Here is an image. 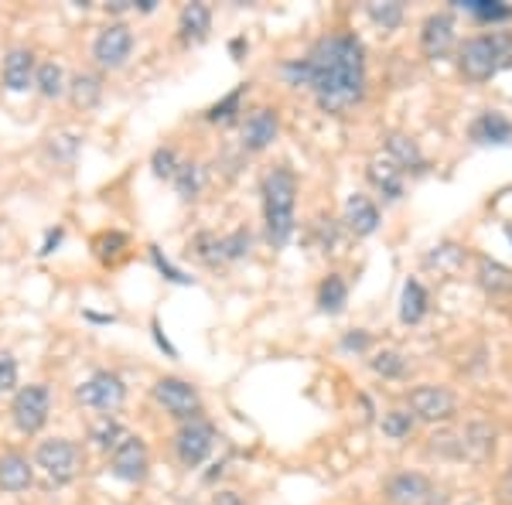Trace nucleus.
<instances>
[{"mask_svg": "<svg viewBox=\"0 0 512 505\" xmlns=\"http://www.w3.org/2000/svg\"><path fill=\"white\" fill-rule=\"evenodd\" d=\"M287 86H308L325 113H349L366 99L369 72H366V45L352 31H332L308 48L304 59L287 62L284 69Z\"/></svg>", "mask_w": 512, "mask_h": 505, "instance_id": "f257e3e1", "label": "nucleus"}, {"mask_svg": "<svg viewBox=\"0 0 512 505\" xmlns=\"http://www.w3.org/2000/svg\"><path fill=\"white\" fill-rule=\"evenodd\" d=\"M263 195V222H267V239L277 246H287L297 229L294 205H297V178L291 168H270L260 185Z\"/></svg>", "mask_w": 512, "mask_h": 505, "instance_id": "f03ea898", "label": "nucleus"}, {"mask_svg": "<svg viewBox=\"0 0 512 505\" xmlns=\"http://www.w3.org/2000/svg\"><path fill=\"white\" fill-rule=\"evenodd\" d=\"M512 65V35L492 31V35L465 38L458 48V69L468 82H489L499 69Z\"/></svg>", "mask_w": 512, "mask_h": 505, "instance_id": "7ed1b4c3", "label": "nucleus"}, {"mask_svg": "<svg viewBox=\"0 0 512 505\" xmlns=\"http://www.w3.org/2000/svg\"><path fill=\"white\" fill-rule=\"evenodd\" d=\"M383 495L390 505H444V495L424 471H396L383 482Z\"/></svg>", "mask_w": 512, "mask_h": 505, "instance_id": "20e7f679", "label": "nucleus"}, {"mask_svg": "<svg viewBox=\"0 0 512 505\" xmlns=\"http://www.w3.org/2000/svg\"><path fill=\"white\" fill-rule=\"evenodd\" d=\"M407 410L414 420H427V424H448L458 413V400L448 386L420 383L407 393Z\"/></svg>", "mask_w": 512, "mask_h": 505, "instance_id": "39448f33", "label": "nucleus"}, {"mask_svg": "<svg viewBox=\"0 0 512 505\" xmlns=\"http://www.w3.org/2000/svg\"><path fill=\"white\" fill-rule=\"evenodd\" d=\"M35 461L55 485H69L72 478L82 471V451L72 441H65V437L41 441L38 451H35Z\"/></svg>", "mask_w": 512, "mask_h": 505, "instance_id": "423d86ee", "label": "nucleus"}, {"mask_svg": "<svg viewBox=\"0 0 512 505\" xmlns=\"http://www.w3.org/2000/svg\"><path fill=\"white\" fill-rule=\"evenodd\" d=\"M441 451L451 454V458H465V461H475V465H482V461H489L495 454V427L485 424V420H472V424H465V430L454 437H441Z\"/></svg>", "mask_w": 512, "mask_h": 505, "instance_id": "0eeeda50", "label": "nucleus"}, {"mask_svg": "<svg viewBox=\"0 0 512 505\" xmlns=\"http://www.w3.org/2000/svg\"><path fill=\"white\" fill-rule=\"evenodd\" d=\"M48 413H52V393H48V386L35 383L18 389V396L11 403V417L21 434H38L48 424Z\"/></svg>", "mask_w": 512, "mask_h": 505, "instance_id": "6e6552de", "label": "nucleus"}, {"mask_svg": "<svg viewBox=\"0 0 512 505\" xmlns=\"http://www.w3.org/2000/svg\"><path fill=\"white\" fill-rule=\"evenodd\" d=\"M216 447V427L209 424L205 417H195V420H185L181 430L175 434V454L185 468H198L205 458L212 454Z\"/></svg>", "mask_w": 512, "mask_h": 505, "instance_id": "1a4fd4ad", "label": "nucleus"}, {"mask_svg": "<svg viewBox=\"0 0 512 505\" xmlns=\"http://www.w3.org/2000/svg\"><path fill=\"white\" fill-rule=\"evenodd\" d=\"M154 400L178 420L202 417V396H198V389L192 383H185V379H175V376L158 379V383H154Z\"/></svg>", "mask_w": 512, "mask_h": 505, "instance_id": "9d476101", "label": "nucleus"}, {"mask_svg": "<svg viewBox=\"0 0 512 505\" xmlns=\"http://www.w3.org/2000/svg\"><path fill=\"white\" fill-rule=\"evenodd\" d=\"M76 400L82 403V407L110 413V410L123 407V400H127V386H123V379L117 376V372H93V376L76 389Z\"/></svg>", "mask_w": 512, "mask_h": 505, "instance_id": "9b49d317", "label": "nucleus"}, {"mask_svg": "<svg viewBox=\"0 0 512 505\" xmlns=\"http://www.w3.org/2000/svg\"><path fill=\"white\" fill-rule=\"evenodd\" d=\"M110 471L120 478V482H130V485L144 482L147 471H151V458H147V444L140 441V437L127 434L117 447H113V454H110Z\"/></svg>", "mask_w": 512, "mask_h": 505, "instance_id": "f8f14e48", "label": "nucleus"}, {"mask_svg": "<svg viewBox=\"0 0 512 505\" xmlns=\"http://www.w3.org/2000/svg\"><path fill=\"white\" fill-rule=\"evenodd\" d=\"M134 52V35H130L127 24H106L103 31L93 41V59L103 65V69H123Z\"/></svg>", "mask_w": 512, "mask_h": 505, "instance_id": "ddd939ff", "label": "nucleus"}, {"mask_svg": "<svg viewBox=\"0 0 512 505\" xmlns=\"http://www.w3.org/2000/svg\"><path fill=\"white\" fill-rule=\"evenodd\" d=\"M454 41H458V35H454V14L451 11L427 14L424 24H420V52H424L431 62L448 59Z\"/></svg>", "mask_w": 512, "mask_h": 505, "instance_id": "4468645a", "label": "nucleus"}, {"mask_svg": "<svg viewBox=\"0 0 512 505\" xmlns=\"http://www.w3.org/2000/svg\"><path fill=\"white\" fill-rule=\"evenodd\" d=\"M277 134H280L277 110H270V106H256V110L243 123V147H246V151H253V154H260V151H267V147L274 144Z\"/></svg>", "mask_w": 512, "mask_h": 505, "instance_id": "2eb2a0df", "label": "nucleus"}, {"mask_svg": "<svg viewBox=\"0 0 512 505\" xmlns=\"http://www.w3.org/2000/svg\"><path fill=\"white\" fill-rule=\"evenodd\" d=\"M386 161L400 168V175H424L427 157L420 144L407 134H386Z\"/></svg>", "mask_w": 512, "mask_h": 505, "instance_id": "dca6fc26", "label": "nucleus"}, {"mask_svg": "<svg viewBox=\"0 0 512 505\" xmlns=\"http://www.w3.org/2000/svg\"><path fill=\"white\" fill-rule=\"evenodd\" d=\"M468 137L475 144H512V120L499 110H482L478 117L468 123Z\"/></svg>", "mask_w": 512, "mask_h": 505, "instance_id": "f3484780", "label": "nucleus"}, {"mask_svg": "<svg viewBox=\"0 0 512 505\" xmlns=\"http://www.w3.org/2000/svg\"><path fill=\"white\" fill-rule=\"evenodd\" d=\"M366 181L373 185V192L383 198V202H400L403 192H407L400 168H393L386 157H376V161L366 164Z\"/></svg>", "mask_w": 512, "mask_h": 505, "instance_id": "a211bd4d", "label": "nucleus"}, {"mask_svg": "<svg viewBox=\"0 0 512 505\" xmlns=\"http://www.w3.org/2000/svg\"><path fill=\"white\" fill-rule=\"evenodd\" d=\"M345 226L355 236H373L379 229V205L369 195H349V202H345Z\"/></svg>", "mask_w": 512, "mask_h": 505, "instance_id": "6ab92c4d", "label": "nucleus"}, {"mask_svg": "<svg viewBox=\"0 0 512 505\" xmlns=\"http://www.w3.org/2000/svg\"><path fill=\"white\" fill-rule=\"evenodd\" d=\"M4 86L11 93H24V89L35 86V55L28 48H14L4 59Z\"/></svg>", "mask_w": 512, "mask_h": 505, "instance_id": "aec40b11", "label": "nucleus"}, {"mask_svg": "<svg viewBox=\"0 0 512 505\" xmlns=\"http://www.w3.org/2000/svg\"><path fill=\"white\" fill-rule=\"evenodd\" d=\"M475 280H478V287L492 297L512 294V270L506 263L492 260V256H478L475 260Z\"/></svg>", "mask_w": 512, "mask_h": 505, "instance_id": "412c9836", "label": "nucleus"}, {"mask_svg": "<svg viewBox=\"0 0 512 505\" xmlns=\"http://www.w3.org/2000/svg\"><path fill=\"white\" fill-rule=\"evenodd\" d=\"M31 482H35V468H31V461L24 454H0V488L4 492H24V488H31Z\"/></svg>", "mask_w": 512, "mask_h": 505, "instance_id": "4be33fe9", "label": "nucleus"}, {"mask_svg": "<svg viewBox=\"0 0 512 505\" xmlns=\"http://www.w3.org/2000/svg\"><path fill=\"white\" fill-rule=\"evenodd\" d=\"M427 308H431V297H427L424 284L417 277H410L403 284V297H400V321L403 325H420L427 318Z\"/></svg>", "mask_w": 512, "mask_h": 505, "instance_id": "5701e85b", "label": "nucleus"}, {"mask_svg": "<svg viewBox=\"0 0 512 505\" xmlns=\"http://www.w3.org/2000/svg\"><path fill=\"white\" fill-rule=\"evenodd\" d=\"M212 28V11L205 4H185L181 7V18H178V35L181 41H202L205 35H209Z\"/></svg>", "mask_w": 512, "mask_h": 505, "instance_id": "b1692460", "label": "nucleus"}, {"mask_svg": "<svg viewBox=\"0 0 512 505\" xmlns=\"http://www.w3.org/2000/svg\"><path fill=\"white\" fill-rule=\"evenodd\" d=\"M458 11L472 14L478 24H506L512 21V4H502V0H458Z\"/></svg>", "mask_w": 512, "mask_h": 505, "instance_id": "393cba45", "label": "nucleus"}, {"mask_svg": "<svg viewBox=\"0 0 512 505\" xmlns=\"http://www.w3.org/2000/svg\"><path fill=\"white\" fill-rule=\"evenodd\" d=\"M349 301V284L342 280V273H328L318 287V308L325 314H338Z\"/></svg>", "mask_w": 512, "mask_h": 505, "instance_id": "a878e982", "label": "nucleus"}, {"mask_svg": "<svg viewBox=\"0 0 512 505\" xmlns=\"http://www.w3.org/2000/svg\"><path fill=\"white\" fill-rule=\"evenodd\" d=\"M35 86L45 99H55L65 93V72L59 62H41L35 69Z\"/></svg>", "mask_w": 512, "mask_h": 505, "instance_id": "bb28decb", "label": "nucleus"}, {"mask_svg": "<svg viewBox=\"0 0 512 505\" xmlns=\"http://www.w3.org/2000/svg\"><path fill=\"white\" fill-rule=\"evenodd\" d=\"M424 263L437 273H454L461 263H465V250H461L458 243H441L424 256Z\"/></svg>", "mask_w": 512, "mask_h": 505, "instance_id": "cd10ccee", "label": "nucleus"}, {"mask_svg": "<svg viewBox=\"0 0 512 505\" xmlns=\"http://www.w3.org/2000/svg\"><path fill=\"white\" fill-rule=\"evenodd\" d=\"M69 93H72V103L89 110V106H96L99 96H103V82H99V76H93V72H79V76L72 79Z\"/></svg>", "mask_w": 512, "mask_h": 505, "instance_id": "c85d7f7f", "label": "nucleus"}, {"mask_svg": "<svg viewBox=\"0 0 512 505\" xmlns=\"http://www.w3.org/2000/svg\"><path fill=\"white\" fill-rule=\"evenodd\" d=\"M379 427H383V434H386V437H393V441H403V437L414 434L417 420L410 417V410H400V407H396V410H386V413H383Z\"/></svg>", "mask_w": 512, "mask_h": 505, "instance_id": "c756f323", "label": "nucleus"}, {"mask_svg": "<svg viewBox=\"0 0 512 505\" xmlns=\"http://www.w3.org/2000/svg\"><path fill=\"white\" fill-rule=\"evenodd\" d=\"M366 14H369V21H373L376 28H383V31H396L403 24V4H396V0H386V4H369Z\"/></svg>", "mask_w": 512, "mask_h": 505, "instance_id": "7c9ffc66", "label": "nucleus"}, {"mask_svg": "<svg viewBox=\"0 0 512 505\" xmlns=\"http://www.w3.org/2000/svg\"><path fill=\"white\" fill-rule=\"evenodd\" d=\"M243 96H246V86H236L226 99H219L216 106H209L205 120H209V123H233L236 113H239V103H243Z\"/></svg>", "mask_w": 512, "mask_h": 505, "instance_id": "2f4dec72", "label": "nucleus"}, {"mask_svg": "<svg viewBox=\"0 0 512 505\" xmlns=\"http://www.w3.org/2000/svg\"><path fill=\"white\" fill-rule=\"evenodd\" d=\"M175 188H178V195L181 198H195L198 192H202V168L192 161H185V164H178V171H175Z\"/></svg>", "mask_w": 512, "mask_h": 505, "instance_id": "473e14b6", "label": "nucleus"}, {"mask_svg": "<svg viewBox=\"0 0 512 505\" xmlns=\"http://www.w3.org/2000/svg\"><path fill=\"white\" fill-rule=\"evenodd\" d=\"M89 437H93L96 441V447H103V451H110V447H117L123 437V427L117 424V420L110 417V413H106L103 420H99V424H93V430H89Z\"/></svg>", "mask_w": 512, "mask_h": 505, "instance_id": "72a5a7b5", "label": "nucleus"}, {"mask_svg": "<svg viewBox=\"0 0 512 505\" xmlns=\"http://www.w3.org/2000/svg\"><path fill=\"white\" fill-rule=\"evenodd\" d=\"M250 243H253V236L246 233V229H236V233L222 236V263H229V260H239V256H246V253H250Z\"/></svg>", "mask_w": 512, "mask_h": 505, "instance_id": "f704fd0d", "label": "nucleus"}, {"mask_svg": "<svg viewBox=\"0 0 512 505\" xmlns=\"http://www.w3.org/2000/svg\"><path fill=\"white\" fill-rule=\"evenodd\" d=\"M373 369L383 379H400L403 372H407V359H403L400 352H379L373 359Z\"/></svg>", "mask_w": 512, "mask_h": 505, "instance_id": "c9c22d12", "label": "nucleus"}, {"mask_svg": "<svg viewBox=\"0 0 512 505\" xmlns=\"http://www.w3.org/2000/svg\"><path fill=\"white\" fill-rule=\"evenodd\" d=\"M178 154H175V147H158L151 157V168H154V175L158 178H175V171H178Z\"/></svg>", "mask_w": 512, "mask_h": 505, "instance_id": "e433bc0d", "label": "nucleus"}, {"mask_svg": "<svg viewBox=\"0 0 512 505\" xmlns=\"http://www.w3.org/2000/svg\"><path fill=\"white\" fill-rule=\"evenodd\" d=\"M18 386V362L11 352H0V393H11Z\"/></svg>", "mask_w": 512, "mask_h": 505, "instance_id": "4c0bfd02", "label": "nucleus"}, {"mask_svg": "<svg viewBox=\"0 0 512 505\" xmlns=\"http://www.w3.org/2000/svg\"><path fill=\"white\" fill-rule=\"evenodd\" d=\"M99 260H117V256H120V250H123V246H127V239H123L120 233H106V236H99Z\"/></svg>", "mask_w": 512, "mask_h": 505, "instance_id": "58836bf2", "label": "nucleus"}, {"mask_svg": "<svg viewBox=\"0 0 512 505\" xmlns=\"http://www.w3.org/2000/svg\"><path fill=\"white\" fill-rule=\"evenodd\" d=\"M151 260H154V267H158V270L164 273V277L171 280V284H188V277H185V273L171 267V263H168V260H164V256H161V250H158V246H151Z\"/></svg>", "mask_w": 512, "mask_h": 505, "instance_id": "ea45409f", "label": "nucleus"}, {"mask_svg": "<svg viewBox=\"0 0 512 505\" xmlns=\"http://www.w3.org/2000/svg\"><path fill=\"white\" fill-rule=\"evenodd\" d=\"M342 349L345 352H366L369 349V335H366V331H349V335L342 338Z\"/></svg>", "mask_w": 512, "mask_h": 505, "instance_id": "a19ab883", "label": "nucleus"}, {"mask_svg": "<svg viewBox=\"0 0 512 505\" xmlns=\"http://www.w3.org/2000/svg\"><path fill=\"white\" fill-rule=\"evenodd\" d=\"M495 495H499L502 505H512V468H506V475L499 478V488H495Z\"/></svg>", "mask_w": 512, "mask_h": 505, "instance_id": "79ce46f5", "label": "nucleus"}, {"mask_svg": "<svg viewBox=\"0 0 512 505\" xmlns=\"http://www.w3.org/2000/svg\"><path fill=\"white\" fill-rule=\"evenodd\" d=\"M212 505H250V502H246L239 492H229V488H222V492H216V499H212Z\"/></svg>", "mask_w": 512, "mask_h": 505, "instance_id": "37998d69", "label": "nucleus"}, {"mask_svg": "<svg viewBox=\"0 0 512 505\" xmlns=\"http://www.w3.org/2000/svg\"><path fill=\"white\" fill-rule=\"evenodd\" d=\"M62 243V229H55V233H48V239H45V246H41V253H52L55 250V246H59Z\"/></svg>", "mask_w": 512, "mask_h": 505, "instance_id": "c03bdc74", "label": "nucleus"}, {"mask_svg": "<svg viewBox=\"0 0 512 505\" xmlns=\"http://www.w3.org/2000/svg\"><path fill=\"white\" fill-rule=\"evenodd\" d=\"M506 236H509V243H512V226H509V229H506Z\"/></svg>", "mask_w": 512, "mask_h": 505, "instance_id": "a18cd8bd", "label": "nucleus"}]
</instances>
